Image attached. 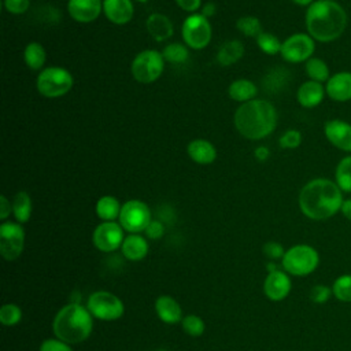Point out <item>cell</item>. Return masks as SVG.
Wrapping results in <instances>:
<instances>
[{"mask_svg": "<svg viewBox=\"0 0 351 351\" xmlns=\"http://www.w3.org/2000/svg\"><path fill=\"white\" fill-rule=\"evenodd\" d=\"M299 208L313 221H325L341 210L344 197L337 184L329 178H313L299 192Z\"/></svg>", "mask_w": 351, "mask_h": 351, "instance_id": "6da1fadb", "label": "cell"}, {"mask_svg": "<svg viewBox=\"0 0 351 351\" xmlns=\"http://www.w3.org/2000/svg\"><path fill=\"white\" fill-rule=\"evenodd\" d=\"M348 16L335 0H315L307 7V33L319 43H332L346 32Z\"/></svg>", "mask_w": 351, "mask_h": 351, "instance_id": "7a4b0ae2", "label": "cell"}, {"mask_svg": "<svg viewBox=\"0 0 351 351\" xmlns=\"http://www.w3.org/2000/svg\"><path fill=\"white\" fill-rule=\"evenodd\" d=\"M277 125V111L265 99L241 103L234 112L237 132L248 140H262L271 134Z\"/></svg>", "mask_w": 351, "mask_h": 351, "instance_id": "3957f363", "label": "cell"}, {"mask_svg": "<svg viewBox=\"0 0 351 351\" xmlns=\"http://www.w3.org/2000/svg\"><path fill=\"white\" fill-rule=\"evenodd\" d=\"M89 310L81 304L71 303L59 310L53 318L55 336L64 343H81L89 337L93 321Z\"/></svg>", "mask_w": 351, "mask_h": 351, "instance_id": "277c9868", "label": "cell"}, {"mask_svg": "<svg viewBox=\"0 0 351 351\" xmlns=\"http://www.w3.org/2000/svg\"><path fill=\"white\" fill-rule=\"evenodd\" d=\"M319 265L318 251L308 244H296L285 251L282 267L288 274L304 277L311 274Z\"/></svg>", "mask_w": 351, "mask_h": 351, "instance_id": "5b68a950", "label": "cell"}, {"mask_svg": "<svg viewBox=\"0 0 351 351\" xmlns=\"http://www.w3.org/2000/svg\"><path fill=\"white\" fill-rule=\"evenodd\" d=\"M37 90L49 99L64 96L73 86V75L64 67H45L37 75Z\"/></svg>", "mask_w": 351, "mask_h": 351, "instance_id": "8992f818", "label": "cell"}, {"mask_svg": "<svg viewBox=\"0 0 351 351\" xmlns=\"http://www.w3.org/2000/svg\"><path fill=\"white\" fill-rule=\"evenodd\" d=\"M165 67V58L162 52L154 51V49H145L141 51L134 56L132 60V75L137 82L141 84H151L156 81Z\"/></svg>", "mask_w": 351, "mask_h": 351, "instance_id": "52a82bcc", "label": "cell"}, {"mask_svg": "<svg viewBox=\"0 0 351 351\" xmlns=\"http://www.w3.org/2000/svg\"><path fill=\"white\" fill-rule=\"evenodd\" d=\"M182 40L192 49H203L211 41V25L208 18L202 14H191L185 18L181 27Z\"/></svg>", "mask_w": 351, "mask_h": 351, "instance_id": "ba28073f", "label": "cell"}, {"mask_svg": "<svg viewBox=\"0 0 351 351\" xmlns=\"http://www.w3.org/2000/svg\"><path fill=\"white\" fill-rule=\"evenodd\" d=\"M86 308L89 313L101 321H114L122 317L123 303L111 292L97 291L88 298Z\"/></svg>", "mask_w": 351, "mask_h": 351, "instance_id": "9c48e42d", "label": "cell"}, {"mask_svg": "<svg viewBox=\"0 0 351 351\" xmlns=\"http://www.w3.org/2000/svg\"><path fill=\"white\" fill-rule=\"evenodd\" d=\"M118 219L121 226L130 233H140L145 230L148 223L152 221L149 207L137 199L128 200L122 204Z\"/></svg>", "mask_w": 351, "mask_h": 351, "instance_id": "30bf717a", "label": "cell"}, {"mask_svg": "<svg viewBox=\"0 0 351 351\" xmlns=\"http://www.w3.org/2000/svg\"><path fill=\"white\" fill-rule=\"evenodd\" d=\"M315 40L308 33H295L282 41L280 55L289 63H302L313 58Z\"/></svg>", "mask_w": 351, "mask_h": 351, "instance_id": "8fae6325", "label": "cell"}, {"mask_svg": "<svg viewBox=\"0 0 351 351\" xmlns=\"http://www.w3.org/2000/svg\"><path fill=\"white\" fill-rule=\"evenodd\" d=\"M25 244V230L16 222H4L0 225V252L4 259L14 261L22 251Z\"/></svg>", "mask_w": 351, "mask_h": 351, "instance_id": "7c38bea8", "label": "cell"}, {"mask_svg": "<svg viewBox=\"0 0 351 351\" xmlns=\"http://www.w3.org/2000/svg\"><path fill=\"white\" fill-rule=\"evenodd\" d=\"M123 228L114 221H106L96 226L93 232V244L103 252H111L122 247Z\"/></svg>", "mask_w": 351, "mask_h": 351, "instance_id": "4fadbf2b", "label": "cell"}, {"mask_svg": "<svg viewBox=\"0 0 351 351\" xmlns=\"http://www.w3.org/2000/svg\"><path fill=\"white\" fill-rule=\"evenodd\" d=\"M324 133L333 147L351 154V123L343 119H329L324 126Z\"/></svg>", "mask_w": 351, "mask_h": 351, "instance_id": "5bb4252c", "label": "cell"}, {"mask_svg": "<svg viewBox=\"0 0 351 351\" xmlns=\"http://www.w3.org/2000/svg\"><path fill=\"white\" fill-rule=\"evenodd\" d=\"M291 287H292V282L289 276L285 271L274 270L267 274L263 284V291L270 300L280 302L289 295Z\"/></svg>", "mask_w": 351, "mask_h": 351, "instance_id": "9a60e30c", "label": "cell"}, {"mask_svg": "<svg viewBox=\"0 0 351 351\" xmlns=\"http://www.w3.org/2000/svg\"><path fill=\"white\" fill-rule=\"evenodd\" d=\"M67 11L70 16L81 23L95 21L103 11L101 0H69Z\"/></svg>", "mask_w": 351, "mask_h": 351, "instance_id": "2e32d148", "label": "cell"}, {"mask_svg": "<svg viewBox=\"0 0 351 351\" xmlns=\"http://www.w3.org/2000/svg\"><path fill=\"white\" fill-rule=\"evenodd\" d=\"M326 95L339 103L351 100V71H337L325 84Z\"/></svg>", "mask_w": 351, "mask_h": 351, "instance_id": "e0dca14e", "label": "cell"}, {"mask_svg": "<svg viewBox=\"0 0 351 351\" xmlns=\"http://www.w3.org/2000/svg\"><path fill=\"white\" fill-rule=\"evenodd\" d=\"M103 12L115 25H125L132 21L134 7L132 0H103Z\"/></svg>", "mask_w": 351, "mask_h": 351, "instance_id": "ac0fdd59", "label": "cell"}, {"mask_svg": "<svg viewBox=\"0 0 351 351\" xmlns=\"http://www.w3.org/2000/svg\"><path fill=\"white\" fill-rule=\"evenodd\" d=\"M326 95L325 86L317 81H306L303 82L296 92L298 103L304 108H314L319 106Z\"/></svg>", "mask_w": 351, "mask_h": 351, "instance_id": "d6986e66", "label": "cell"}, {"mask_svg": "<svg viewBox=\"0 0 351 351\" xmlns=\"http://www.w3.org/2000/svg\"><path fill=\"white\" fill-rule=\"evenodd\" d=\"M186 152L189 158L199 165H210L217 158L215 147L204 138L192 140L186 147Z\"/></svg>", "mask_w": 351, "mask_h": 351, "instance_id": "ffe728a7", "label": "cell"}, {"mask_svg": "<svg viewBox=\"0 0 351 351\" xmlns=\"http://www.w3.org/2000/svg\"><path fill=\"white\" fill-rule=\"evenodd\" d=\"M145 27L151 37H154L156 41H165L173 36V23L171 21L160 12H154L147 18Z\"/></svg>", "mask_w": 351, "mask_h": 351, "instance_id": "44dd1931", "label": "cell"}, {"mask_svg": "<svg viewBox=\"0 0 351 351\" xmlns=\"http://www.w3.org/2000/svg\"><path fill=\"white\" fill-rule=\"evenodd\" d=\"M155 310L158 317L166 324H176L181 319L182 315L178 302H176L171 296L167 295H162L156 299Z\"/></svg>", "mask_w": 351, "mask_h": 351, "instance_id": "7402d4cb", "label": "cell"}, {"mask_svg": "<svg viewBox=\"0 0 351 351\" xmlns=\"http://www.w3.org/2000/svg\"><path fill=\"white\" fill-rule=\"evenodd\" d=\"M147 252L148 243L143 236L137 233H132L122 243V254L129 261H140L147 255Z\"/></svg>", "mask_w": 351, "mask_h": 351, "instance_id": "603a6c76", "label": "cell"}, {"mask_svg": "<svg viewBox=\"0 0 351 351\" xmlns=\"http://www.w3.org/2000/svg\"><path fill=\"white\" fill-rule=\"evenodd\" d=\"M258 93L256 85L245 78H240L233 81L228 88V95L232 100L239 103H247L252 99H255Z\"/></svg>", "mask_w": 351, "mask_h": 351, "instance_id": "cb8c5ba5", "label": "cell"}, {"mask_svg": "<svg viewBox=\"0 0 351 351\" xmlns=\"http://www.w3.org/2000/svg\"><path fill=\"white\" fill-rule=\"evenodd\" d=\"M243 53H244L243 43L239 40H230L221 45L217 53V60L222 66H230L236 63L243 56Z\"/></svg>", "mask_w": 351, "mask_h": 351, "instance_id": "d4e9b609", "label": "cell"}, {"mask_svg": "<svg viewBox=\"0 0 351 351\" xmlns=\"http://www.w3.org/2000/svg\"><path fill=\"white\" fill-rule=\"evenodd\" d=\"M121 203L114 196H103L96 203V214L100 219L106 221H114L119 218L121 214Z\"/></svg>", "mask_w": 351, "mask_h": 351, "instance_id": "484cf974", "label": "cell"}, {"mask_svg": "<svg viewBox=\"0 0 351 351\" xmlns=\"http://www.w3.org/2000/svg\"><path fill=\"white\" fill-rule=\"evenodd\" d=\"M47 59L44 47L40 43H29L23 51V60L30 70H41Z\"/></svg>", "mask_w": 351, "mask_h": 351, "instance_id": "4316f807", "label": "cell"}, {"mask_svg": "<svg viewBox=\"0 0 351 351\" xmlns=\"http://www.w3.org/2000/svg\"><path fill=\"white\" fill-rule=\"evenodd\" d=\"M12 213L19 223H25L32 215V199L27 192L21 191L12 199Z\"/></svg>", "mask_w": 351, "mask_h": 351, "instance_id": "83f0119b", "label": "cell"}, {"mask_svg": "<svg viewBox=\"0 0 351 351\" xmlns=\"http://www.w3.org/2000/svg\"><path fill=\"white\" fill-rule=\"evenodd\" d=\"M335 182L343 193H351V155L339 160L335 170Z\"/></svg>", "mask_w": 351, "mask_h": 351, "instance_id": "f1b7e54d", "label": "cell"}, {"mask_svg": "<svg viewBox=\"0 0 351 351\" xmlns=\"http://www.w3.org/2000/svg\"><path fill=\"white\" fill-rule=\"evenodd\" d=\"M304 70L311 81H317L321 84L326 82L330 77L329 67L321 58H310L304 64Z\"/></svg>", "mask_w": 351, "mask_h": 351, "instance_id": "f546056e", "label": "cell"}, {"mask_svg": "<svg viewBox=\"0 0 351 351\" xmlns=\"http://www.w3.org/2000/svg\"><path fill=\"white\" fill-rule=\"evenodd\" d=\"M288 78H289V74H288L287 69L276 67V69L270 70V73L266 74V77L263 80L265 89L269 92L281 90L288 84Z\"/></svg>", "mask_w": 351, "mask_h": 351, "instance_id": "4dcf8cb0", "label": "cell"}, {"mask_svg": "<svg viewBox=\"0 0 351 351\" xmlns=\"http://www.w3.org/2000/svg\"><path fill=\"white\" fill-rule=\"evenodd\" d=\"M333 296L344 303H351V274L339 276L332 284Z\"/></svg>", "mask_w": 351, "mask_h": 351, "instance_id": "1f68e13d", "label": "cell"}, {"mask_svg": "<svg viewBox=\"0 0 351 351\" xmlns=\"http://www.w3.org/2000/svg\"><path fill=\"white\" fill-rule=\"evenodd\" d=\"M162 55L166 62L173 63V64H181L188 59L189 52H188L186 45L180 44V43H171L165 47Z\"/></svg>", "mask_w": 351, "mask_h": 351, "instance_id": "d6a6232c", "label": "cell"}, {"mask_svg": "<svg viewBox=\"0 0 351 351\" xmlns=\"http://www.w3.org/2000/svg\"><path fill=\"white\" fill-rule=\"evenodd\" d=\"M236 26L239 32H241L247 37H258L262 33V23L256 16L245 15L237 19Z\"/></svg>", "mask_w": 351, "mask_h": 351, "instance_id": "836d02e7", "label": "cell"}, {"mask_svg": "<svg viewBox=\"0 0 351 351\" xmlns=\"http://www.w3.org/2000/svg\"><path fill=\"white\" fill-rule=\"evenodd\" d=\"M256 44L259 47V49L262 52H265L266 55H277L281 51V41L271 33L267 32H262L258 37H256Z\"/></svg>", "mask_w": 351, "mask_h": 351, "instance_id": "e575fe53", "label": "cell"}, {"mask_svg": "<svg viewBox=\"0 0 351 351\" xmlns=\"http://www.w3.org/2000/svg\"><path fill=\"white\" fill-rule=\"evenodd\" d=\"M22 311L21 308L14 303H7L0 308V321L3 325L11 326L21 321Z\"/></svg>", "mask_w": 351, "mask_h": 351, "instance_id": "d590c367", "label": "cell"}, {"mask_svg": "<svg viewBox=\"0 0 351 351\" xmlns=\"http://www.w3.org/2000/svg\"><path fill=\"white\" fill-rule=\"evenodd\" d=\"M182 329L191 336H200L204 332V322L197 315H186L182 318Z\"/></svg>", "mask_w": 351, "mask_h": 351, "instance_id": "8d00e7d4", "label": "cell"}, {"mask_svg": "<svg viewBox=\"0 0 351 351\" xmlns=\"http://www.w3.org/2000/svg\"><path fill=\"white\" fill-rule=\"evenodd\" d=\"M278 144L284 149H295L302 144V133L296 129H289L280 137Z\"/></svg>", "mask_w": 351, "mask_h": 351, "instance_id": "74e56055", "label": "cell"}, {"mask_svg": "<svg viewBox=\"0 0 351 351\" xmlns=\"http://www.w3.org/2000/svg\"><path fill=\"white\" fill-rule=\"evenodd\" d=\"M333 295L332 288L322 285V284H317L315 287L311 288L310 291V299L317 303V304H322L326 303L329 300V298Z\"/></svg>", "mask_w": 351, "mask_h": 351, "instance_id": "f35d334b", "label": "cell"}, {"mask_svg": "<svg viewBox=\"0 0 351 351\" xmlns=\"http://www.w3.org/2000/svg\"><path fill=\"white\" fill-rule=\"evenodd\" d=\"M30 7V0H4V8L10 14L21 15L26 12Z\"/></svg>", "mask_w": 351, "mask_h": 351, "instance_id": "ab89813d", "label": "cell"}, {"mask_svg": "<svg viewBox=\"0 0 351 351\" xmlns=\"http://www.w3.org/2000/svg\"><path fill=\"white\" fill-rule=\"evenodd\" d=\"M263 254L270 258V259H278V258H282L285 251L282 248V245L277 241H267L265 245H263Z\"/></svg>", "mask_w": 351, "mask_h": 351, "instance_id": "60d3db41", "label": "cell"}, {"mask_svg": "<svg viewBox=\"0 0 351 351\" xmlns=\"http://www.w3.org/2000/svg\"><path fill=\"white\" fill-rule=\"evenodd\" d=\"M40 351H71V348L69 347L67 343L62 341V340H55V339H48L45 341H43V344L40 346Z\"/></svg>", "mask_w": 351, "mask_h": 351, "instance_id": "b9f144b4", "label": "cell"}, {"mask_svg": "<svg viewBox=\"0 0 351 351\" xmlns=\"http://www.w3.org/2000/svg\"><path fill=\"white\" fill-rule=\"evenodd\" d=\"M144 232H145L147 237H149V239H152V240H156V239H160V237L163 236V233H165V226H163V223H162L160 221L152 219V221L148 223V226L145 228Z\"/></svg>", "mask_w": 351, "mask_h": 351, "instance_id": "7bdbcfd3", "label": "cell"}, {"mask_svg": "<svg viewBox=\"0 0 351 351\" xmlns=\"http://www.w3.org/2000/svg\"><path fill=\"white\" fill-rule=\"evenodd\" d=\"M176 3L181 10L186 11V12H193V14L202 5V0H176Z\"/></svg>", "mask_w": 351, "mask_h": 351, "instance_id": "ee69618b", "label": "cell"}, {"mask_svg": "<svg viewBox=\"0 0 351 351\" xmlns=\"http://www.w3.org/2000/svg\"><path fill=\"white\" fill-rule=\"evenodd\" d=\"M11 211H12V203H10L8 199L4 195H1L0 196V218L5 219L11 214Z\"/></svg>", "mask_w": 351, "mask_h": 351, "instance_id": "f6af8a7d", "label": "cell"}, {"mask_svg": "<svg viewBox=\"0 0 351 351\" xmlns=\"http://www.w3.org/2000/svg\"><path fill=\"white\" fill-rule=\"evenodd\" d=\"M217 12V7H215V4L214 3H207V4H204V7L202 8V15H204L206 18H210V16H213L214 14Z\"/></svg>", "mask_w": 351, "mask_h": 351, "instance_id": "bcb514c9", "label": "cell"}, {"mask_svg": "<svg viewBox=\"0 0 351 351\" xmlns=\"http://www.w3.org/2000/svg\"><path fill=\"white\" fill-rule=\"evenodd\" d=\"M254 155H255V158H256L258 160H266V159L269 158V155H270V151H269L266 147H258V148L255 149Z\"/></svg>", "mask_w": 351, "mask_h": 351, "instance_id": "7dc6e473", "label": "cell"}, {"mask_svg": "<svg viewBox=\"0 0 351 351\" xmlns=\"http://www.w3.org/2000/svg\"><path fill=\"white\" fill-rule=\"evenodd\" d=\"M340 213L351 222V197H350V199H346V200L343 202V206H341Z\"/></svg>", "mask_w": 351, "mask_h": 351, "instance_id": "c3c4849f", "label": "cell"}, {"mask_svg": "<svg viewBox=\"0 0 351 351\" xmlns=\"http://www.w3.org/2000/svg\"><path fill=\"white\" fill-rule=\"evenodd\" d=\"M295 4L302 5V7H308L310 4H313L315 0H292Z\"/></svg>", "mask_w": 351, "mask_h": 351, "instance_id": "681fc988", "label": "cell"}, {"mask_svg": "<svg viewBox=\"0 0 351 351\" xmlns=\"http://www.w3.org/2000/svg\"><path fill=\"white\" fill-rule=\"evenodd\" d=\"M136 1H138V3H147L148 0H136Z\"/></svg>", "mask_w": 351, "mask_h": 351, "instance_id": "f907efd6", "label": "cell"}, {"mask_svg": "<svg viewBox=\"0 0 351 351\" xmlns=\"http://www.w3.org/2000/svg\"><path fill=\"white\" fill-rule=\"evenodd\" d=\"M158 351H166V350H158Z\"/></svg>", "mask_w": 351, "mask_h": 351, "instance_id": "816d5d0a", "label": "cell"}]
</instances>
